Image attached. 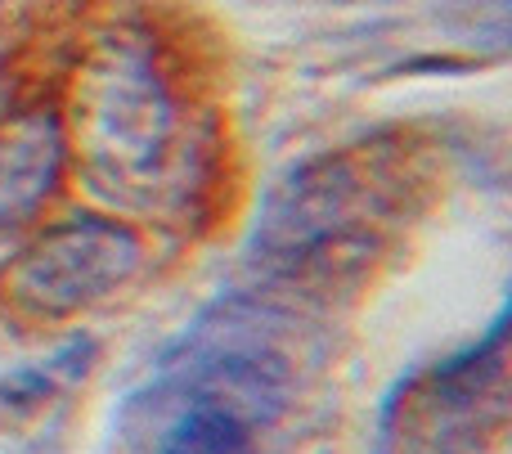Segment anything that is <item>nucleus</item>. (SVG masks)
Here are the masks:
<instances>
[{
	"label": "nucleus",
	"instance_id": "f257e3e1",
	"mask_svg": "<svg viewBox=\"0 0 512 454\" xmlns=\"http://www.w3.org/2000/svg\"><path fill=\"white\" fill-rule=\"evenodd\" d=\"M185 365L167 369L158 396H176L153 454H261L256 428L279 419L292 392V365L243 329L239 311H221V333H185L176 351Z\"/></svg>",
	"mask_w": 512,
	"mask_h": 454
},
{
	"label": "nucleus",
	"instance_id": "f03ea898",
	"mask_svg": "<svg viewBox=\"0 0 512 454\" xmlns=\"http://www.w3.org/2000/svg\"><path fill=\"white\" fill-rule=\"evenodd\" d=\"M508 311L477 342L405 374L382 401L378 454H481L508 428Z\"/></svg>",
	"mask_w": 512,
	"mask_h": 454
},
{
	"label": "nucleus",
	"instance_id": "7ed1b4c3",
	"mask_svg": "<svg viewBox=\"0 0 512 454\" xmlns=\"http://www.w3.org/2000/svg\"><path fill=\"white\" fill-rule=\"evenodd\" d=\"M387 212V194L351 158H319L292 171L256 221V266L279 279H315L373 252V225Z\"/></svg>",
	"mask_w": 512,
	"mask_h": 454
},
{
	"label": "nucleus",
	"instance_id": "20e7f679",
	"mask_svg": "<svg viewBox=\"0 0 512 454\" xmlns=\"http://www.w3.org/2000/svg\"><path fill=\"white\" fill-rule=\"evenodd\" d=\"M176 108L144 41H117L90 63L77 90V144L108 198L135 194L162 171Z\"/></svg>",
	"mask_w": 512,
	"mask_h": 454
},
{
	"label": "nucleus",
	"instance_id": "39448f33",
	"mask_svg": "<svg viewBox=\"0 0 512 454\" xmlns=\"http://www.w3.org/2000/svg\"><path fill=\"white\" fill-rule=\"evenodd\" d=\"M144 243L117 221H68L36 234L14 257L5 275V293L18 311L36 320H68L86 306L113 297L140 270Z\"/></svg>",
	"mask_w": 512,
	"mask_h": 454
},
{
	"label": "nucleus",
	"instance_id": "423d86ee",
	"mask_svg": "<svg viewBox=\"0 0 512 454\" xmlns=\"http://www.w3.org/2000/svg\"><path fill=\"white\" fill-rule=\"evenodd\" d=\"M68 167V135L50 108L0 122V248L32 230Z\"/></svg>",
	"mask_w": 512,
	"mask_h": 454
},
{
	"label": "nucleus",
	"instance_id": "0eeeda50",
	"mask_svg": "<svg viewBox=\"0 0 512 454\" xmlns=\"http://www.w3.org/2000/svg\"><path fill=\"white\" fill-rule=\"evenodd\" d=\"M90 360H95V342H90V338H72L68 347H59L50 360L27 365V369H14V374L0 378V405H9V410H18V414L36 410V405L50 401L54 392L81 383V378H86V369H90Z\"/></svg>",
	"mask_w": 512,
	"mask_h": 454
}]
</instances>
